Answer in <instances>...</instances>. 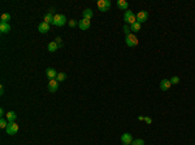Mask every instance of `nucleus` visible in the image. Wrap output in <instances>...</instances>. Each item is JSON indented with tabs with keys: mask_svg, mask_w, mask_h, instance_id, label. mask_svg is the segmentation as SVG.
<instances>
[{
	"mask_svg": "<svg viewBox=\"0 0 195 145\" xmlns=\"http://www.w3.org/2000/svg\"><path fill=\"white\" fill-rule=\"evenodd\" d=\"M124 21L126 25H133L137 22V16L131 11H126L124 13Z\"/></svg>",
	"mask_w": 195,
	"mask_h": 145,
	"instance_id": "nucleus-1",
	"label": "nucleus"
},
{
	"mask_svg": "<svg viewBox=\"0 0 195 145\" xmlns=\"http://www.w3.org/2000/svg\"><path fill=\"white\" fill-rule=\"evenodd\" d=\"M125 43H126V45L127 47H137V45H138V38H137L135 35H134L133 33L131 34H129V35H126L125 36Z\"/></svg>",
	"mask_w": 195,
	"mask_h": 145,
	"instance_id": "nucleus-2",
	"label": "nucleus"
},
{
	"mask_svg": "<svg viewBox=\"0 0 195 145\" xmlns=\"http://www.w3.org/2000/svg\"><path fill=\"white\" fill-rule=\"evenodd\" d=\"M66 22H68V21H66V17H65L64 14H55L52 25L57 26V27H61V26H64Z\"/></svg>",
	"mask_w": 195,
	"mask_h": 145,
	"instance_id": "nucleus-3",
	"label": "nucleus"
},
{
	"mask_svg": "<svg viewBox=\"0 0 195 145\" xmlns=\"http://www.w3.org/2000/svg\"><path fill=\"white\" fill-rule=\"evenodd\" d=\"M5 131H7V135H16L18 132V124L16 122H9Z\"/></svg>",
	"mask_w": 195,
	"mask_h": 145,
	"instance_id": "nucleus-4",
	"label": "nucleus"
},
{
	"mask_svg": "<svg viewBox=\"0 0 195 145\" xmlns=\"http://www.w3.org/2000/svg\"><path fill=\"white\" fill-rule=\"evenodd\" d=\"M98 8L100 12H108L111 8V1L109 0H99L98 1Z\"/></svg>",
	"mask_w": 195,
	"mask_h": 145,
	"instance_id": "nucleus-5",
	"label": "nucleus"
},
{
	"mask_svg": "<svg viewBox=\"0 0 195 145\" xmlns=\"http://www.w3.org/2000/svg\"><path fill=\"white\" fill-rule=\"evenodd\" d=\"M147 18H148V13L146 11H141V12H138L137 13V22L138 23H143V22H146L147 21Z\"/></svg>",
	"mask_w": 195,
	"mask_h": 145,
	"instance_id": "nucleus-6",
	"label": "nucleus"
},
{
	"mask_svg": "<svg viewBox=\"0 0 195 145\" xmlns=\"http://www.w3.org/2000/svg\"><path fill=\"white\" fill-rule=\"evenodd\" d=\"M57 89H59V82H57L56 79H51L50 83H48V91L55 93V92H57Z\"/></svg>",
	"mask_w": 195,
	"mask_h": 145,
	"instance_id": "nucleus-7",
	"label": "nucleus"
},
{
	"mask_svg": "<svg viewBox=\"0 0 195 145\" xmlns=\"http://www.w3.org/2000/svg\"><path fill=\"white\" fill-rule=\"evenodd\" d=\"M78 26L81 30H88V29L91 27V21L90 20H85V18H82V20L78 22Z\"/></svg>",
	"mask_w": 195,
	"mask_h": 145,
	"instance_id": "nucleus-8",
	"label": "nucleus"
},
{
	"mask_svg": "<svg viewBox=\"0 0 195 145\" xmlns=\"http://www.w3.org/2000/svg\"><path fill=\"white\" fill-rule=\"evenodd\" d=\"M121 141H122V144L131 145V142H133V136H131L129 132H126V134H122V135H121Z\"/></svg>",
	"mask_w": 195,
	"mask_h": 145,
	"instance_id": "nucleus-9",
	"label": "nucleus"
},
{
	"mask_svg": "<svg viewBox=\"0 0 195 145\" xmlns=\"http://www.w3.org/2000/svg\"><path fill=\"white\" fill-rule=\"evenodd\" d=\"M46 75H47V78L51 80V79H56L57 76V71L55 69H52V67H48L47 70H46Z\"/></svg>",
	"mask_w": 195,
	"mask_h": 145,
	"instance_id": "nucleus-10",
	"label": "nucleus"
},
{
	"mask_svg": "<svg viewBox=\"0 0 195 145\" xmlns=\"http://www.w3.org/2000/svg\"><path fill=\"white\" fill-rule=\"evenodd\" d=\"M170 86H172V83H170L169 79H163V80L160 82V89L161 91H168V89L170 88Z\"/></svg>",
	"mask_w": 195,
	"mask_h": 145,
	"instance_id": "nucleus-11",
	"label": "nucleus"
},
{
	"mask_svg": "<svg viewBox=\"0 0 195 145\" xmlns=\"http://www.w3.org/2000/svg\"><path fill=\"white\" fill-rule=\"evenodd\" d=\"M38 30H39V33L46 34V33H48V31H50V25H48V23H46L44 21H43V22L39 23V26H38Z\"/></svg>",
	"mask_w": 195,
	"mask_h": 145,
	"instance_id": "nucleus-12",
	"label": "nucleus"
},
{
	"mask_svg": "<svg viewBox=\"0 0 195 145\" xmlns=\"http://www.w3.org/2000/svg\"><path fill=\"white\" fill-rule=\"evenodd\" d=\"M82 16H83V18H85V20H90L91 21V18H92V16H94V12L91 11L90 8H86L85 11L82 12Z\"/></svg>",
	"mask_w": 195,
	"mask_h": 145,
	"instance_id": "nucleus-13",
	"label": "nucleus"
},
{
	"mask_svg": "<svg viewBox=\"0 0 195 145\" xmlns=\"http://www.w3.org/2000/svg\"><path fill=\"white\" fill-rule=\"evenodd\" d=\"M117 8L121 9V11H126L129 8V3H127L126 0H119L117 1Z\"/></svg>",
	"mask_w": 195,
	"mask_h": 145,
	"instance_id": "nucleus-14",
	"label": "nucleus"
},
{
	"mask_svg": "<svg viewBox=\"0 0 195 145\" xmlns=\"http://www.w3.org/2000/svg\"><path fill=\"white\" fill-rule=\"evenodd\" d=\"M11 31V25L9 23H4V22H0V33L7 34Z\"/></svg>",
	"mask_w": 195,
	"mask_h": 145,
	"instance_id": "nucleus-15",
	"label": "nucleus"
},
{
	"mask_svg": "<svg viewBox=\"0 0 195 145\" xmlns=\"http://www.w3.org/2000/svg\"><path fill=\"white\" fill-rule=\"evenodd\" d=\"M59 47H60V45L57 44L56 42H51L50 44L47 45V49L50 51V52H56V51L59 49Z\"/></svg>",
	"mask_w": 195,
	"mask_h": 145,
	"instance_id": "nucleus-16",
	"label": "nucleus"
},
{
	"mask_svg": "<svg viewBox=\"0 0 195 145\" xmlns=\"http://www.w3.org/2000/svg\"><path fill=\"white\" fill-rule=\"evenodd\" d=\"M5 117H7V120H8V122H14V120L17 119V114H16L14 112H8Z\"/></svg>",
	"mask_w": 195,
	"mask_h": 145,
	"instance_id": "nucleus-17",
	"label": "nucleus"
},
{
	"mask_svg": "<svg viewBox=\"0 0 195 145\" xmlns=\"http://www.w3.org/2000/svg\"><path fill=\"white\" fill-rule=\"evenodd\" d=\"M54 18H55V16L52 14V12H48V13L44 16V22L50 25V23L54 22Z\"/></svg>",
	"mask_w": 195,
	"mask_h": 145,
	"instance_id": "nucleus-18",
	"label": "nucleus"
},
{
	"mask_svg": "<svg viewBox=\"0 0 195 145\" xmlns=\"http://www.w3.org/2000/svg\"><path fill=\"white\" fill-rule=\"evenodd\" d=\"M11 21V14L9 13H3L1 17H0V22H4V23H9Z\"/></svg>",
	"mask_w": 195,
	"mask_h": 145,
	"instance_id": "nucleus-19",
	"label": "nucleus"
},
{
	"mask_svg": "<svg viewBox=\"0 0 195 145\" xmlns=\"http://www.w3.org/2000/svg\"><path fill=\"white\" fill-rule=\"evenodd\" d=\"M130 30L133 31V34L137 33V31H139L141 30V23L135 22V23H133V25H130Z\"/></svg>",
	"mask_w": 195,
	"mask_h": 145,
	"instance_id": "nucleus-20",
	"label": "nucleus"
},
{
	"mask_svg": "<svg viewBox=\"0 0 195 145\" xmlns=\"http://www.w3.org/2000/svg\"><path fill=\"white\" fill-rule=\"evenodd\" d=\"M65 79H66V74L65 72H57V76H56V80L59 82H64Z\"/></svg>",
	"mask_w": 195,
	"mask_h": 145,
	"instance_id": "nucleus-21",
	"label": "nucleus"
},
{
	"mask_svg": "<svg viewBox=\"0 0 195 145\" xmlns=\"http://www.w3.org/2000/svg\"><path fill=\"white\" fill-rule=\"evenodd\" d=\"M122 30H124V33H125V35H129V34H131L130 33V25H126V23H125L124 26H122Z\"/></svg>",
	"mask_w": 195,
	"mask_h": 145,
	"instance_id": "nucleus-22",
	"label": "nucleus"
},
{
	"mask_svg": "<svg viewBox=\"0 0 195 145\" xmlns=\"http://www.w3.org/2000/svg\"><path fill=\"white\" fill-rule=\"evenodd\" d=\"M8 120L7 119H4V118H1V119H0V127H1V128H7V126H8Z\"/></svg>",
	"mask_w": 195,
	"mask_h": 145,
	"instance_id": "nucleus-23",
	"label": "nucleus"
},
{
	"mask_svg": "<svg viewBox=\"0 0 195 145\" xmlns=\"http://www.w3.org/2000/svg\"><path fill=\"white\" fill-rule=\"evenodd\" d=\"M131 145H144V140L142 139H137V140H133Z\"/></svg>",
	"mask_w": 195,
	"mask_h": 145,
	"instance_id": "nucleus-24",
	"label": "nucleus"
},
{
	"mask_svg": "<svg viewBox=\"0 0 195 145\" xmlns=\"http://www.w3.org/2000/svg\"><path fill=\"white\" fill-rule=\"evenodd\" d=\"M169 80H170V83H172V84H178V83H180V78H178V76H176V75L172 76Z\"/></svg>",
	"mask_w": 195,
	"mask_h": 145,
	"instance_id": "nucleus-25",
	"label": "nucleus"
},
{
	"mask_svg": "<svg viewBox=\"0 0 195 145\" xmlns=\"http://www.w3.org/2000/svg\"><path fill=\"white\" fill-rule=\"evenodd\" d=\"M68 25H69V27H76V26L78 25V22H77L76 20H70V21H68Z\"/></svg>",
	"mask_w": 195,
	"mask_h": 145,
	"instance_id": "nucleus-26",
	"label": "nucleus"
},
{
	"mask_svg": "<svg viewBox=\"0 0 195 145\" xmlns=\"http://www.w3.org/2000/svg\"><path fill=\"white\" fill-rule=\"evenodd\" d=\"M144 122L147 123V124H151V123H152V119H151L150 117H144Z\"/></svg>",
	"mask_w": 195,
	"mask_h": 145,
	"instance_id": "nucleus-27",
	"label": "nucleus"
},
{
	"mask_svg": "<svg viewBox=\"0 0 195 145\" xmlns=\"http://www.w3.org/2000/svg\"><path fill=\"white\" fill-rule=\"evenodd\" d=\"M55 42H56V43H57V44H59V45H60V47H61V38H59V36H57L56 39H55Z\"/></svg>",
	"mask_w": 195,
	"mask_h": 145,
	"instance_id": "nucleus-28",
	"label": "nucleus"
},
{
	"mask_svg": "<svg viewBox=\"0 0 195 145\" xmlns=\"http://www.w3.org/2000/svg\"><path fill=\"white\" fill-rule=\"evenodd\" d=\"M0 95H4V86L3 84L0 86Z\"/></svg>",
	"mask_w": 195,
	"mask_h": 145,
	"instance_id": "nucleus-29",
	"label": "nucleus"
},
{
	"mask_svg": "<svg viewBox=\"0 0 195 145\" xmlns=\"http://www.w3.org/2000/svg\"><path fill=\"white\" fill-rule=\"evenodd\" d=\"M0 115H1V117H3V115H7V114H5V112H4V109H3V108L0 109Z\"/></svg>",
	"mask_w": 195,
	"mask_h": 145,
	"instance_id": "nucleus-30",
	"label": "nucleus"
},
{
	"mask_svg": "<svg viewBox=\"0 0 195 145\" xmlns=\"http://www.w3.org/2000/svg\"><path fill=\"white\" fill-rule=\"evenodd\" d=\"M138 119H139V120H144V117H142V115H139V117H138Z\"/></svg>",
	"mask_w": 195,
	"mask_h": 145,
	"instance_id": "nucleus-31",
	"label": "nucleus"
},
{
	"mask_svg": "<svg viewBox=\"0 0 195 145\" xmlns=\"http://www.w3.org/2000/svg\"><path fill=\"white\" fill-rule=\"evenodd\" d=\"M124 145H126V144H124Z\"/></svg>",
	"mask_w": 195,
	"mask_h": 145,
	"instance_id": "nucleus-32",
	"label": "nucleus"
}]
</instances>
